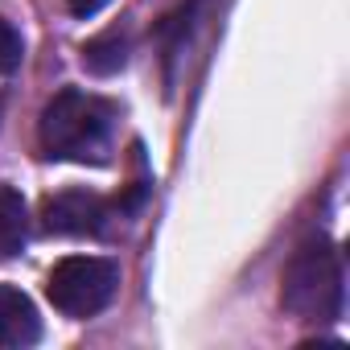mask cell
<instances>
[{"label":"cell","mask_w":350,"mask_h":350,"mask_svg":"<svg viewBox=\"0 0 350 350\" xmlns=\"http://www.w3.org/2000/svg\"><path fill=\"white\" fill-rule=\"evenodd\" d=\"M111 132H116V103L87 91L54 95L38 124L42 152L54 161H103Z\"/></svg>","instance_id":"1"},{"label":"cell","mask_w":350,"mask_h":350,"mask_svg":"<svg viewBox=\"0 0 350 350\" xmlns=\"http://www.w3.org/2000/svg\"><path fill=\"white\" fill-rule=\"evenodd\" d=\"M342 301H346V284H342V256L329 239L313 235L305 239L280 280V305L297 317V321H338L342 317Z\"/></svg>","instance_id":"2"},{"label":"cell","mask_w":350,"mask_h":350,"mask_svg":"<svg viewBox=\"0 0 350 350\" xmlns=\"http://www.w3.org/2000/svg\"><path fill=\"white\" fill-rule=\"evenodd\" d=\"M116 288H120V268L103 256H66L54 264V272L46 280L50 305L75 321L103 313L111 305Z\"/></svg>","instance_id":"3"},{"label":"cell","mask_w":350,"mask_h":350,"mask_svg":"<svg viewBox=\"0 0 350 350\" xmlns=\"http://www.w3.org/2000/svg\"><path fill=\"white\" fill-rule=\"evenodd\" d=\"M42 223L54 235H99L107 223V202L91 190H62L42 202Z\"/></svg>","instance_id":"4"},{"label":"cell","mask_w":350,"mask_h":350,"mask_svg":"<svg viewBox=\"0 0 350 350\" xmlns=\"http://www.w3.org/2000/svg\"><path fill=\"white\" fill-rule=\"evenodd\" d=\"M38 338H42L38 305L21 288L0 284V346H5V350H25Z\"/></svg>","instance_id":"5"},{"label":"cell","mask_w":350,"mask_h":350,"mask_svg":"<svg viewBox=\"0 0 350 350\" xmlns=\"http://www.w3.org/2000/svg\"><path fill=\"white\" fill-rule=\"evenodd\" d=\"M25 239H29V206L13 186L0 182V260L17 256Z\"/></svg>","instance_id":"6"},{"label":"cell","mask_w":350,"mask_h":350,"mask_svg":"<svg viewBox=\"0 0 350 350\" xmlns=\"http://www.w3.org/2000/svg\"><path fill=\"white\" fill-rule=\"evenodd\" d=\"M83 62H87L91 75H116V70H124V62H128V33L107 29V33L91 38L83 46Z\"/></svg>","instance_id":"7"},{"label":"cell","mask_w":350,"mask_h":350,"mask_svg":"<svg viewBox=\"0 0 350 350\" xmlns=\"http://www.w3.org/2000/svg\"><path fill=\"white\" fill-rule=\"evenodd\" d=\"M21 33L5 21V17H0V75H13L17 66H21Z\"/></svg>","instance_id":"8"},{"label":"cell","mask_w":350,"mask_h":350,"mask_svg":"<svg viewBox=\"0 0 350 350\" xmlns=\"http://www.w3.org/2000/svg\"><path fill=\"white\" fill-rule=\"evenodd\" d=\"M66 5H70V13H75V17H95L99 9H107V5H111V0H66Z\"/></svg>","instance_id":"9"}]
</instances>
